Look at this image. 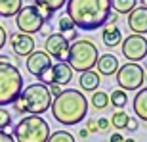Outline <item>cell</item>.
<instances>
[{
	"instance_id": "cell-41",
	"label": "cell",
	"mask_w": 147,
	"mask_h": 142,
	"mask_svg": "<svg viewBox=\"0 0 147 142\" xmlns=\"http://www.w3.org/2000/svg\"><path fill=\"white\" fill-rule=\"evenodd\" d=\"M145 83H147V71H145Z\"/></svg>"
},
{
	"instance_id": "cell-37",
	"label": "cell",
	"mask_w": 147,
	"mask_h": 142,
	"mask_svg": "<svg viewBox=\"0 0 147 142\" xmlns=\"http://www.w3.org/2000/svg\"><path fill=\"white\" fill-rule=\"evenodd\" d=\"M117 19H119V16L111 12V16H109V19H107V23H105V25H115V23H117Z\"/></svg>"
},
{
	"instance_id": "cell-39",
	"label": "cell",
	"mask_w": 147,
	"mask_h": 142,
	"mask_svg": "<svg viewBox=\"0 0 147 142\" xmlns=\"http://www.w3.org/2000/svg\"><path fill=\"white\" fill-rule=\"evenodd\" d=\"M140 2H142V6H143V8H147V0H140Z\"/></svg>"
},
{
	"instance_id": "cell-3",
	"label": "cell",
	"mask_w": 147,
	"mask_h": 142,
	"mask_svg": "<svg viewBox=\"0 0 147 142\" xmlns=\"http://www.w3.org/2000/svg\"><path fill=\"white\" fill-rule=\"evenodd\" d=\"M99 58L98 46L90 40V38H76L75 42H71L69 54H67V63L73 71H90L96 67Z\"/></svg>"
},
{
	"instance_id": "cell-26",
	"label": "cell",
	"mask_w": 147,
	"mask_h": 142,
	"mask_svg": "<svg viewBox=\"0 0 147 142\" xmlns=\"http://www.w3.org/2000/svg\"><path fill=\"white\" fill-rule=\"evenodd\" d=\"M48 142H76V140L69 131H54L50 132Z\"/></svg>"
},
{
	"instance_id": "cell-28",
	"label": "cell",
	"mask_w": 147,
	"mask_h": 142,
	"mask_svg": "<svg viewBox=\"0 0 147 142\" xmlns=\"http://www.w3.org/2000/svg\"><path fill=\"white\" fill-rule=\"evenodd\" d=\"M11 106H13V111H16V113H19V115H25V113H27V108H25V102H23L21 96H19V98H17Z\"/></svg>"
},
{
	"instance_id": "cell-1",
	"label": "cell",
	"mask_w": 147,
	"mask_h": 142,
	"mask_svg": "<svg viewBox=\"0 0 147 142\" xmlns=\"http://www.w3.org/2000/svg\"><path fill=\"white\" fill-rule=\"evenodd\" d=\"M67 16L76 29L96 31L103 27L111 16V0H67Z\"/></svg>"
},
{
	"instance_id": "cell-23",
	"label": "cell",
	"mask_w": 147,
	"mask_h": 142,
	"mask_svg": "<svg viewBox=\"0 0 147 142\" xmlns=\"http://www.w3.org/2000/svg\"><path fill=\"white\" fill-rule=\"evenodd\" d=\"M126 102H128V96H126V92L120 90V88H117V90H113V92L109 94V104L113 106V108H117V109L124 108Z\"/></svg>"
},
{
	"instance_id": "cell-33",
	"label": "cell",
	"mask_w": 147,
	"mask_h": 142,
	"mask_svg": "<svg viewBox=\"0 0 147 142\" xmlns=\"http://www.w3.org/2000/svg\"><path fill=\"white\" fill-rule=\"evenodd\" d=\"M6 42H8V33H6L4 25H0V50L6 46Z\"/></svg>"
},
{
	"instance_id": "cell-15",
	"label": "cell",
	"mask_w": 147,
	"mask_h": 142,
	"mask_svg": "<svg viewBox=\"0 0 147 142\" xmlns=\"http://www.w3.org/2000/svg\"><path fill=\"white\" fill-rule=\"evenodd\" d=\"M52 75H54V85H69L73 81V69L69 67L67 61H57L52 63Z\"/></svg>"
},
{
	"instance_id": "cell-7",
	"label": "cell",
	"mask_w": 147,
	"mask_h": 142,
	"mask_svg": "<svg viewBox=\"0 0 147 142\" xmlns=\"http://www.w3.org/2000/svg\"><path fill=\"white\" fill-rule=\"evenodd\" d=\"M117 85L120 87V90H140L142 85L145 83V69L140 63H122L117 69Z\"/></svg>"
},
{
	"instance_id": "cell-24",
	"label": "cell",
	"mask_w": 147,
	"mask_h": 142,
	"mask_svg": "<svg viewBox=\"0 0 147 142\" xmlns=\"http://www.w3.org/2000/svg\"><path fill=\"white\" fill-rule=\"evenodd\" d=\"M67 0H34V6L36 8H46L50 12H57L61 8H65Z\"/></svg>"
},
{
	"instance_id": "cell-19",
	"label": "cell",
	"mask_w": 147,
	"mask_h": 142,
	"mask_svg": "<svg viewBox=\"0 0 147 142\" xmlns=\"http://www.w3.org/2000/svg\"><path fill=\"white\" fill-rule=\"evenodd\" d=\"M57 27H59V33L63 35V37L69 40V42H75L76 38H78V35H76V27H75V23L71 21V17L67 16H61L59 19H57Z\"/></svg>"
},
{
	"instance_id": "cell-11",
	"label": "cell",
	"mask_w": 147,
	"mask_h": 142,
	"mask_svg": "<svg viewBox=\"0 0 147 142\" xmlns=\"http://www.w3.org/2000/svg\"><path fill=\"white\" fill-rule=\"evenodd\" d=\"M25 67H27V71L31 75L40 79V77L52 67V58L46 54V50H34V52H31V54L27 56Z\"/></svg>"
},
{
	"instance_id": "cell-40",
	"label": "cell",
	"mask_w": 147,
	"mask_h": 142,
	"mask_svg": "<svg viewBox=\"0 0 147 142\" xmlns=\"http://www.w3.org/2000/svg\"><path fill=\"white\" fill-rule=\"evenodd\" d=\"M124 142H136L134 138H124Z\"/></svg>"
},
{
	"instance_id": "cell-21",
	"label": "cell",
	"mask_w": 147,
	"mask_h": 142,
	"mask_svg": "<svg viewBox=\"0 0 147 142\" xmlns=\"http://www.w3.org/2000/svg\"><path fill=\"white\" fill-rule=\"evenodd\" d=\"M138 6V0H111V10L117 16H128Z\"/></svg>"
},
{
	"instance_id": "cell-20",
	"label": "cell",
	"mask_w": 147,
	"mask_h": 142,
	"mask_svg": "<svg viewBox=\"0 0 147 142\" xmlns=\"http://www.w3.org/2000/svg\"><path fill=\"white\" fill-rule=\"evenodd\" d=\"M23 8V0H0V17H13Z\"/></svg>"
},
{
	"instance_id": "cell-34",
	"label": "cell",
	"mask_w": 147,
	"mask_h": 142,
	"mask_svg": "<svg viewBox=\"0 0 147 142\" xmlns=\"http://www.w3.org/2000/svg\"><path fill=\"white\" fill-rule=\"evenodd\" d=\"M48 88H50V94H52V98L59 96V94H61V90H63V88H61L59 85H54V83H52V85H48Z\"/></svg>"
},
{
	"instance_id": "cell-4",
	"label": "cell",
	"mask_w": 147,
	"mask_h": 142,
	"mask_svg": "<svg viewBox=\"0 0 147 142\" xmlns=\"http://www.w3.org/2000/svg\"><path fill=\"white\" fill-rule=\"evenodd\" d=\"M11 132L16 142H48L50 125L40 115H25Z\"/></svg>"
},
{
	"instance_id": "cell-38",
	"label": "cell",
	"mask_w": 147,
	"mask_h": 142,
	"mask_svg": "<svg viewBox=\"0 0 147 142\" xmlns=\"http://www.w3.org/2000/svg\"><path fill=\"white\" fill-rule=\"evenodd\" d=\"M88 134H90V132H88L86 129H82V131L78 132V137H80V138H88Z\"/></svg>"
},
{
	"instance_id": "cell-6",
	"label": "cell",
	"mask_w": 147,
	"mask_h": 142,
	"mask_svg": "<svg viewBox=\"0 0 147 142\" xmlns=\"http://www.w3.org/2000/svg\"><path fill=\"white\" fill-rule=\"evenodd\" d=\"M21 98L25 102V108H27V113L31 115H42L46 113L50 108H52V94H50V88L42 83H31L23 88Z\"/></svg>"
},
{
	"instance_id": "cell-29",
	"label": "cell",
	"mask_w": 147,
	"mask_h": 142,
	"mask_svg": "<svg viewBox=\"0 0 147 142\" xmlns=\"http://www.w3.org/2000/svg\"><path fill=\"white\" fill-rule=\"evenodd\" d=\"M109 127H111V123H109L107 117H99L98 119V132H107Z\"/></svg>"
},
{
	"instance_id": "cell-8",
	"label": "cell",
	"mask_w": 147,
	"mask_h": 142,
	"mask_svg": "<svg viewBox=\"0 0 147 142\" xmlns=\"http://www.w3.org/2000/svg\"><path fill=\"white\" fill-rule=\"evenodd\" d=\"M44 23L46 21L40 17L38 8L34 4L33 6H23L21 10H19V14L16 16V25L19 29V33H23V35H31L33 37V33H40Z\"/></svg>"
},
{
	"instance_id": "cell-27",
	"label": "cell",
	"mask_w": 147,
	"mask_h": 142,
	"mask_svg": "<svg viewBox=\"0 0 147 142\" xmlns=\"http://www.w3.org/2000/svg\"><path fill=\"white\" fill-rule=\"evenodd\" d=\"M11 113L8 111V109L0 108V131H4V129H10L11 127Z\"/></svg>"
},
{
	"instance_id": "cell-31",
	"label": "cell",
	"mask_w": 147,
	"mask_h": 142,
	"mask_svg": "<svg viewBox=\"0 0 147 142\" xmlns=\"http://www.w3.org/2000/svg\"><path fill=\"white\" fill-rule=\"evenodd\" d=\"M40 35L44 37V40H46V38H48L50 35H54V31H52V25H50V23H44L42 29H40Z\"/></svg>"
},
{
	"instance_id": "cell-30",
	"label": "cell",
	"mask_w": 147,
	"mask_h": 142,
	"mask_svg": "<svg viewBox=\"0 0 147 142\" xmlns=\"http://www.w3.org/2000/svg\"><path fill=\"white\" fill-rule=\"evenodd\" d=\"M138 129H140V121L136 119V117H128V123H126V131H130V132H136Z\"/></svg>"
},
{
	"instance_id": "cell-22",
	"label": "cell",
	"mask_w": 147,
	"mask_h": 142,
	"mask_svg": "<svg viewBox=\"0 0 147 142\" xmlns=\"http://www.w3.org/2000/svg\"><path fill=\"white\" fill-rule=\"evenodd\" d=\"M128 117H130V115L126 113L124 109H117V111L111 115L109 123H111V127H115V129H117V131H124V129H126V123H128Z\"/></svg>"
},
{
	"instance_id": "cell-12",
	"label": "cell",
	"mask_w": 147,
	"mask_h": 142,
	"mask_svg": "<svg viewBox=\"0 0 147 142\" xmlns=\"http://www.w3.org/2000/svg\"><path fill=\"white\" fill-rule=\"evenodd\" d=\"M10 40V46L13 50L16 56H23L27 58L31 52H34V38L31 35H23V33H11L8 37Z\"/></svg>"
},
{
	"instance_id": "cell-18",
	"label": "cell",
	"mask_w": 147,
	"mask_h": 142,
	"mask_svg": "<svg viewBox=\"0 0 147 142\" xmlns=\"http://www.w3.org/2000/svg\"><path fill=\"white\" fill-rule=\"evenodd\" d=\"M101 40L107 48H115V46L122 44V33L117 25H105L101 31Z\"/></svg>"
},
{
	"instance_id": "cell-25",
	"label": "cell",
	"mask_w": 147,
	"mask_h": 142,
	"mask_svg": "<svg viewBox=\"0 0 147 142\" xmlns=\"http://www.w3.org/2000/svg\"><path fill=\"white\" fill-rule=\"evenodd\" d=\"M109 106V94L103 92V90H96L92 94V108L96 109H105Z\"/></svg>"
},
{
	"instance_id": "cell-10",
	"label": "cell",
	"mask_w": 147,
	"mask_h": 142,
	"mask_svg": "<svg viewBox=\"0 0 147 142\" xmlns=\"http://www.w3.org/2000/svg\"><path fill=\"white\" fill-rule=\"evenodd\" d=\"M44 46H46V54L50 58H54L57 61H65L67 54H69V48H71V42L61 33H54L44 40Z\"/></svg>"
},
{
	"instance_id": "cell-32",
	"label": "cell",
	"mask_w": 147,
	"mask_h": 142,
	"mask_svg": "<svg viewBox=\"0 0 147 142\" xmlns=\"http://www.w3.org/2000/svg\"><path fill=\"white\" fill-rule=\"evenodd\" d=\"M86 131L88 132H98V119H88L86 121Z\"/></svg>"
},
{
	"instance_id": "cell-35",
	"label": "cell",
	"mask_w": 147,
	"mask_h": 142,
	"mask_svg": "<svg viewBox=\"0 0 147 142\" xmlns=\"http://www.w3.org/2000/svg\"><path fill=\"white\" fill-rule=\"evenodd\" d=\"M0 142H16V140H13V137H11L10 132L0 131Z\"/></svg>"
},
{
	"instance_id": "cell-9",
	"label": "cell",
	"mask_w": 147,
	"mask_h": 142,
	"mask_svg": "<svg viewBox=\"0 0 147 142\" xmlns=\"http://www.w3.org/2000/svg\"><path fill=\"white\" fill-rule=\"evenodd\" d=\"M122 56L130 63H138L147 58V38L143 35H128L122 38Z\"/></svg>"
},
{
	"instance_id": "cell-13",
	"label": "cell",
	"mask_w": 147,
	"mask_h": 142,
	"mask_svg": "<svg viewBox=\"0 0 147 142\" xmlns=\"http://www.w3.org/2000/svg\"><path fill=\"white\" fill-rule=\"evenodd\" d=\"M128 27L132 35H145L147 33V8L136 6L128 14Z\"/></svg>"
},
{
	"instance_id": "cell-5",
	"label": "cell",
	"mask_w": 147,
	"mask_h": 142,
	"mask_svg": "<svg viewBox=\"0 0 147 142\" xmlns=\"http://www.w3.org/2000/svg\"><path fill=\"white\" fill-rule=\"evenodd\" d=\"M23 92V77L17 66L0 63V108L13 104Z\"/></svg>"
},
{
	"instance_id": "cell-16",
	"label": "cell",
	"mask_w": 147,
	"mask_h": 142,
	"mask_svg": "<svg viewBox=\"0 0 147 142\" xmlns=\"http://www.w3.org/2000/svg\"><path fill=\"white\" fill-rule=\"evenodd\" d=\"M78 85H80V88L84 90V92H96L99 88V85H101V77H99L98 71H84V73H80V79H78Z\"/></svg>"
},
{
	"instance_id": "cell-17",
	"label": "cell",
	"mask_w": 147,
	"mask_h": 142,
	"mask_svg": "<svg viewBox=\"0 0 147 142\" xmlns=\"http://www.w3.org/2000/svg\"><path fill=\"white\" fill-rule=\"evenodd\" d=\"M132 108H134V113L138 115L136 119H142L147 123V87L140 88L132 100Z\"/></svg>"
},
{
	"instance_id": "cell-2",
	"label": "cell",
	"mask_w": 147,
	"mask_h": 142,
	"mask_svg": "<svg viewBox=\"0 0 147 142\" xmlns=\"http://www.w3.org/2000/svg\"><path fill=\"white\" fill-rule=\"evenodd\" d=\"M52 115L63 127H73L86 119L88 100L82 90L76 88H63L59 96L52 100Z\"/></svg>"
},
{
	"instance_id": "cell-14",
	"label": "cell",
	"mask_w": 147,
	"mask_h": 142,
	"mask_svg": "<svg viewBox=\"0 0 147 142\" xmlns=\"http://www.w3.org/2000/svg\"><path fill=\"white\" fill-rule=\"evenodd\" d=\"M96 67H98L99 75L109 77V75H115V73H117V69L120 67V63H119V58H117L115 54H99Z\"/></svg>"
},
{
	"instance_id": "cell-36",
	"label": "cell",
	"mask_w": 147,
	"mask_h": 142,
	"mask_svg": "<svg viewBox=\"0 0 147 142\" xmlns=\"http://www.w3.org/2000/svg\"><path fill=\"white\" fill-rule=\"evenodd\" d=\"M109 142H124V138H122L120 132H113V134L109 137Z\"/></svg>"
}]
</instances>
